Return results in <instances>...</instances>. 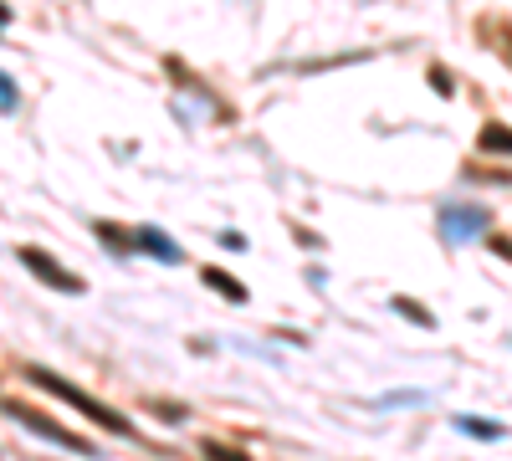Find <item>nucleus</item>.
<instances>
[{
    "label": "nucleus",
    "mask_w": 512,
    "mask_h": 461,
    "mask_svg": "<svg viewBox=\"0 0 512 461\" xmlns=\"http://www.w3.org/2000/svg\"><path fill=\"white\" fill-rule=\"evenodd\" d=\"M26 380H31V385H41L47 395H57V400H67L72 410H82V415H88V421H98L103 431H113V436H123V441H134V436H139V426H128V415L108 410L103 400H93L88 390H77L72 380H62V374H52V369H41V364H26Z\"/></svg>",
    "instance_id": "obj_1"
},
{
    "label": "nucleus",
    "mask_w": 512,
    "mask_h": 461,
    "mask_svg": "<svg viewBox=\"0 0 512 461\" xmlns=\"http://www.w3.org/2000/svg\"><path fill=\"white\" fill-rule=\"evenodd\" d=\"M0 410L11 415V421H21V426H31L36 436H47V441H57L62 451H77V456H93L98 446L88 441V436H77V431H67L62 421H52V415H41L36 405H26V400H0Z\"/></svg>",
    "instance_id": "obj_2"
},
{
    "label": "nucleus",
    "mask_w": 512,
    "mask_h": 461,
    "mask_svg": "<svg viewBox=\"0 0 512 461\" xmlns=\"http://www.w3.org/2000/svg\"><path fill=\"white\" fill-rule=\"evenodd\" d=\"M16 262H21L36 282H47V287H57V292H82V277L67 272L57 257H47L41 246H21V251H16Z\"/></svg>",
    "instance_id": "obj_3"
},
{
    "label": "nucleus",
    "mask_w": 512,
    "mask_h": 461,
    "mask_svg": "<svg viewBox=\"0 0 512 461\" xmlns=\"http://www.w3.org/2000/svg\"><path fill=\"white\" fill-rule=\"evenodd\" d=\"M441 231L451 241H466V236H482L487 231V216L482 211H461V205H451V211L441 216Z\"/></svg>",
    "instance_id": "obj_4"
},
{
    "label": "nucleus",
    "mask_w": 512,
    "mask_h": 461,
    "mask_svg": "<svg viewBox=\"0 0 512 461\" xmlns=\"http://www.w3.org/2000/svg\"><path fill=\"white\" fill-rule=\"evenodd\" d=\"M134 241H139V251H154L159 262H185V257H180V246L169 241L164 231H154V226H139V231H134Z\"/></svg>",
    "instance_id": "obj_5"
},
{
    "label": "nucleus",
    "mask_w": 512,
    "mask_h": 461,
    "mask_svg": "<svg viewBox=\"0 0 512 461\" xmlns=\"http://www.w3.org/2000/svg\"><path fill=\"white\" fill-rule=\"evenodd\" d=\"M477 144H482V154H512V129L507 123H487Z\"/></svg>",
    "instance_id": "obj_6"
},
{
    "label": "nucleus",
    "mask_w": 512,
    "mask_h": 461,
    "mask_svg": "<svg viewBox=\"0 0 512 461\" xmlns=\"http://www.w3.org/2000/svg\"><path fill=\"white\" fill-rule=\"evenodd\" d=\"M205 287H216V292H226L231 303H246V287L231 277V272H221V267H205Z\"/></svg>",
    "instance_id": "obj_7"
},
{
    "label": "nucleus",
    "mask_w": 512,
    "mask_h": 461,
    "mask_svg": "<svg viewBox=\"0 0 512 461\" xmlns=\"http://www.w3.org/2000/svg\"><path fill=\"white\" fill-rule=\"evenodd\" d=\"M98 241H108V246L118 251V257H128V251H134V246H139L134 236H128V231H118L113 221H98Z\"/></svg>",
    "instance_id": "obj_8"
},
{
    "label": "nucleus",
    "mask_w": 512,
    "mask_h": 461,
    "mask_svg": "<svg viewBox=\"0 0 512 461\" xmlns=\"http://www.w3.org/2000/svg\"><path fill=\"white\" fill-rule=\"evenodd\" d=\"M456 426H461L466 436H482V441H497V436H502V426H497V421H477V415H461Z\"/></svg>",
    "instance_id": "obj_9"
},
{
    "label": "nucleus",
    "mask_w": 512,
    "mask_h": 461,
    "mask_svg": "<svg viewBox=\"0 0 512 461\" xmlns=\"http://www.w3.org/2000/svg\"><path fill=\"white\" fill-rule=\"evenodd\" d=\"M200 451H205V461H251L246 451H236V446H226V441H205Z\"/></svg>",
    "instance_id": "obj_10"
},
{
    "label": "nucleus",
    "mask_w": 512,
    "mask_h": 461,
    "mask_svg": "<svg viewBox=\"0 0 512 461\" xmlns=\"http://www.w3.org/2000/svg\"><path fill=\"white\" fill-rule=\"evenodd\" d=\"M395 313H405V318H415V323H425V328H431V313H420L410 298H395Z\"/></svg>",
    "instance_id": "obj_11"
},
{
    "label": "nucleus",
    "mask_w": 512,
    "mask_h": 461,
    "mask_svg": "<svg viewBox=\"0 0 512 461\" xmlns=\"http://www.w3.org/2000/svg\"><path fill=\"white\" fill-rule=\"evenodd\" d=\"M0 108H6V113L16 108V82H11L6 72H0Z\"/></svg>",
    "instance_id": "obj_12"
},
{
    "label": "nucleus",
    "mask_w": 512,
    "mask_h": 461,
    "mask_svg": "<svg viewBox=\"0 0 512 461\" xmlns=\"http://www.w3.org/2000/svg\"><path fill=\"white\" fill-rule=\"evenodd\" d=\"M492 251H497V257H512V241L507 236H492Z\"/></svg>",
    "instance_id": "obj_13"
},
{
    "label": "nucleus",
    "mask_w": 512,
    "mask_h": 461,
    "mask_svg": "<svg viewBox=\"0 0 512 461\" xmlns=\"http://www.w3.org/2000/svg\"><path fill=\"white\" fill-rule=\"evenodd\" d=\"M6 21H11V11H6V6H0V26H6Z\"/></svg>",
    "instance_id": "obj_14"
}]
</instances>
